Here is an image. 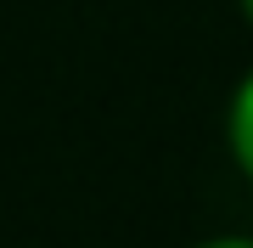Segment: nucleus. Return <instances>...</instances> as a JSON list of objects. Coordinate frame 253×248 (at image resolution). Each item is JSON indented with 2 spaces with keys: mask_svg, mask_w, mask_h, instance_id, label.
I'll return each instance as SVG.
<instances>
[{
  "mask_svg": "<svg viewBox=\"0 0 253 248\" xmlns=\"http://www.w3.org/2000/svg\"><path fill=\"white\" fill-rule=\"evenodd\" d=\"M242 11H248V17H253V0H242Z\"/></svg>",
  "mask_w": 253,
  "mask_h": 248,
  "instance_id": "3",
  "label": "nucleus"
},
{
  "mask_svg": "<svg viewBox=\"0 0 253 248\" xmlns=\"http://www.w3.org/2000/svg\"><path fill=\"white\" fill-rule=\"evenodd\" d=\"M208 248H253V243H242V237H225V243H208Z\"/></svg>",
  "mask_w": 253,
  "mask_h": 248,
  "instance_id": "2",
  "label": "nucleus"
},
{
  "mask_svg": "<svg viewBox=\"0 0 253 248\" xmlns=\"http://www.w3.org/2000/svg\"><path fill=\"white\" fill-rule=\"evenodd\" d=\"M231 147L242 158V169L253 175V79L242 85V96H236V107H231Z\"/></svg>",
  "mask_w": 253,
  "mask_h": 248,
  "instance_id": "1",
  "label": "nucleus"
}]
</instances>
